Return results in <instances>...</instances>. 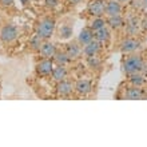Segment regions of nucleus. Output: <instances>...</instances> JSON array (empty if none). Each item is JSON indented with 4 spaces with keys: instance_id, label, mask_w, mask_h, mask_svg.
Returning a JSON list of instances; mask_svg holds the SVG:
<instances>
[{
    "instance_id": "obj_1",
    "label": "nucleus",
    "mask_w": 147,
    "mask_h": 147,
    "mask_svg": "<svg viewBox=\"0 0 147 147\" xmlns=\"http://www.w3.org/2000/svg\"><path fill=\"white\" fill-rule=\"evenodd\" d=\"M143 60L140 56L138 55H134V56H130L128 59H126V62L123 63V71L128 75H132V74L140 72L143 70Z\"/></svg>"
},
{
    "instance_id": "obj_2",
    "label": "nucleus",
    "mask_w": 147,
    "mask_h": 147,
    "mask_svg": "<svg viewBox=\"0 0 147 147\" xmlns=\"http://www.w3.org/2000/svg\"><path fill=\"white\" fill-rule=\"evenodd\" d=\"M55 30V20L51 19V18H46L43 19L39 24L38 28V35H40L43 39H48L52 36Z\"/></svg>"
},
{
    "instance_id": "obj_3",
    "label": "nucleus",
    "mask_w": 147,
    "mask_h": 147,
    "mask_svg": "<svg viewBox=\"0 0 147 147\" xmlns=\"http://www.w3.org/2000/svg\"><path fill=\"white\" fill-rule=\"evenodd\" d=\"M16 36H18V31H16V28L11 24H7V26H4L1 30H0V39H1V42L4 43H9L12 40H15Z\"/></svg>"
},
{
    "instance_id": "obj_4",
    "label": "nucleus",
    "mask_w": 147,
    "mask_h": 147,
    "mask_svg": "<svg viewBox=\"0 0 147 147\" xmlns=\"http://www.w3.org/2000/svg\"><path fill=\"white\" fill-rule=\"evenodd\" d=\"M139 42L135 40V39H126L123 43H122V47H120V51L123 54H128V52H134L135 50L139 48Z\"/></svg>"
},
{
    "instance_id": "obj_5",
    "label": "nucleus",
    "mask_w": 147,
    "mask_h": 147,
    "mask_svg": "<svg viewBox=\"0 0 147 147\" xmlns=\"http://www.w3.org/2000/svg\"><path fill=\"white\" fill-rule=\"evenodd\" d=\"M105 9H106V5L102 0H95V1H92V3L90 4V7H88L90 13L94 16H98V18L103 15Z\"/></svg>"
},
{
    "instance_id": "obj_6",
    "label": "nucleus",
    "mask_w": 147,
    "mask_h": 147,
    "mask_svg": "<svg viewBox=\"0 0 147 147\" xmlns=\"http://www.w3.org/2000/svg\"><path fill=\"white\" fill-rule=\"evenodd\" d=\"M54 70V63L50 59H46V60H42L36 66V71H38L40 75H48V74L52 72Z\"/></svg>"
},
{
    "instance_id": "obj_7",
    "label": "nucleus",
    "mask_w": 147,
    "mask_h": 147,
    "mask_svg": "<svg viewBox=\"0 0 147 147\" xmlns=\"http://www.w3.org/2000/svg\"><path fill=\"white\" fill-rule=\"evenodd\" d=\"M56 90H58V94L62 95V96H67L72 92V84L70 82H66V80H60L56 86Z\"/></svg>"
},
{
    "instance_id": "obj_8",
    "label": "nucleus",
    "mask_w": 147,
    "mask_h": 147,
    "mask_svg": "<svg viewBox=\"0 0 147 147\" xmlns=\"http://www.w3.org/2000/svg\"><path fill=\"white\" fill-rule=\"evenodd\" d=\"M105 11H106V13H107L109 16H115V15H119V13H120L122 7H120V4L118 3V1L111 0V1H109V3H107Z\"/></svg>"
},
{
    "instance_id": "obj_9",
    "label": "nucleus",
    "mask_w": 147,
    "mask_h": 147,
    "mask_svg": "<svg viewBox=\"0 0 147 147\" xmlns=\"http://www.w3.org/2000/svg\"><path fill=\"white\" fill-rule=\"evenodd\" d=\"M92 39H94L92 31H91L90 28H83V30L80 31V34H79L78 40H79V43H80L82 46H86V44H88Z\"/></svg>"
},
{
    "instance_id": "obj_10",
    "label": "nucleus",
    "mask_w": 147,
    "mask_h": 147,
    "mask_svg": "<svg viewBox=\"0 0 147 147\" xmlns=\"http://www.w3.org/2000/svg\"><path fill=\"white\" fill-rule=\"evenodd\" d=\"M40 52H42V55L46 56V58H52V56H55V54H56V48H55V46L52 43L47 42V43H43L42 44Z\"/></svg>"
},
{
    "instance_id": "obj_11",
    "label": "nucleus",
    "mask_w": 147,
    "mask_h": 147,
    "mask_svg": "<svg viewBox=\"0 0 147 147\" xmlns=\"http://www.w3.org/2000/svg\"><path fill=\"white\" fill-rule=\"evenodd\" d=\"M98 51H99V42H98V40H91L88 44H86L83 52H84V55H87L90 58V56L96 55Z\"/></svg>"
},
{
    "instance_id": "obj_12",
    "label": "nucleus",
    "mask_w": 147,
    "mask_h": 147,
    "mask_svg": "<svg viewBox=\"0 0 147 147\" xmlns=\"http://www.w3.org/2000/svg\"><path fill=\"white\" fill-rule=\"evenodd\" d=\"M75 88H76V91L79 94L86 95V94H88L90 91H91V83H90L88 80H86V79H83V80H78Z\"/></svg>"
},
{
    "instance_id": "obj_13",
    "label": "nucleus",
    "mask_w": 147,
    "mask_h": 147,
    "mask_svg": "<svg viewBox=\"0 0 147 147\" xmlns=\"http://www.w3.org/2000/svg\"><path fill=\"white\" fill-rule=\"evenodd\" d=\"M67 76V71L64 68V66H60L59 64L58 67H55L52 70V78H54L56 82H60V80H64Z\"/></svg>"
},
{
    "instance_id": "obj_14",
    "label": "nucleus",
    "mask_w": 147,
    "mask_h": 147,
    "mask_svg": "<svg viewBox=\"0 0 147 147\" xmlns=\"http://www.w3.org/2000/svg\"><path fill=\"white\" fill-rule=\"evenodd\" d=\"M94 38H95V40H98V42H106V40H109V38H110V32L106 27H102L94 32Z\"/></svg>"
},
{
    "instance_id": "obj_15",
    "label": "nucleus",
    "mask_w": 147,
    "mask_h": 147,
    "mask_svg": "<svg viewBox=\"0 0 147 147\" xmlns=\"http://www.w3.org/2000/svg\"><path fill=\"white\" fill-rule=\"evenodd\" d=\"M126 98L127 99H131V100H135V99H140L142 98V91H140L139 87H132V88L127 90L126 92Z\"/></svg>"
},
{
    "instance_id": "obj_16",
    "label": "nucleus",
    "mask_w": 147,
    "mask_h": 147,
    "mask_svg": "<svg viewBox=\"0 0 147 147\" xmlns=\"http://www.w3.org/2000/svg\"><path fill=\"white\" fill-rule=\"evenodd\" d=\"M80 55V48L78 44H70L67 48V56L70 59H76Z\"/></svg>"
},
{
    "instance_id": "obj_17",
    "label": "nucleus",
    "mask_w": 147,
    "mask_h": 147,
    "mask_svg": "<svg viewBox=\"0 0 147 147\" xmlns=\"http://www.w3.org/2000/svg\"><path fill=\"white\" fill-rule=\"evenodd\" d=\"M107 23H109L110 27H112V28H119L123 26V19H122L119 15L110 16L109 20H107Z\"/></svg>"
},
{
    "instance_id": "obj_18",
    "label": "nucleus",
    "mask_w": 147,
    "mask_h": 147,
    "mask_svg": "<svg viewBox=\"0 0 147 147\" xmlns=\"http://www.w3.org/2000/svg\"><path fill=\"white\" fill-rule=\"evenodd\" d=\"M71 35H72V28L68 27V26H63L60 28V31H59L60 39H68V38H71Z\"/></svg>"
},
{
    "instance_id": "obj_19",
    "label": "nucleus",
    "mask_w": 147,
    "mask_h": 147,
    "mask_svg": "<svg viewBox=\"0 0 147 147\" xmlns=\"http://www.w3.org/2000/svg\"><path fill=\"white\" fill-rule=\"evenodd\" d=\"M130 80H131V83L134 86H136V87H140V86L144 83V79L140 76L138 72H136V74H132V75H131V79H130Z\"/></svg>"
},
{
    "instance_id": "obj_20",
    "label": "nucleus",
    "mask_w": 147,
    "mask_h": 147,
    "mask_svg": "<svg viewBox=\"0 0 147 147\" xmlns=\"http://www.w3.org/2000/svg\"><path fill=\"white\" fill-rule=\"evenodd\" d=\"M42 39L43 38L40 35H38V34H36V35L31 39V47L34 48V50H40V47H42V44H43Z\"/></svg>"
},
{
    "instance_id": "obj_21",
    "label": "nucleus",
    "mask_w": 147,
    "mask_h": 147,
    "mask_svg": "<svg viewBox=\"0 0 147 147\" xmlns=\"http://www.w3.org/2000/svg\"><path fill=\"white\" fill-rule=\"evenodd\" d=\"M136 30H138V19L131 18L130 22H128V24H127V31L130 32V34H135Z\"/></svg>"
},
{
    "instance_id": "obj_22",
    "label": "nucleus",
    "mask_w": 147,
    "mask_h": 147,
    "mask_svg": "<svg viewBox=\"0 0 147 147\" xmlns=\"http://www.w3.org/2000/svg\"><path fill=\"white\" fill-rule=\"evenodd\" d=\"M55 60H56L60 66H64V64L70 60V58L67 56V54H55Z\"/></svg>"
},
{
    "instance_id": "obj_23",
    "label": "nucleus",
    "mask_w": 147,
    "mask_h": 147,
    "mask_svg": "<svg viewBox=\"0 0 147 147\" xmlns=\"http://www.w3.org/2000/svg\"><path fill=\"white\" fill-rule=\"evenodd\" d=\"M87 63H88V66L91 67V68H98V67H100V60H99L95 55H94V56H90Z\"/></svg>"
},
{
    "instance_id": "obj_24",
    "label": "nucleus",
    "mask_w": 147,
    "mask_h": 147,
    "mask_svg": "<svg viewBox=\"0 0 147 147\" xmlns=\"http://www.w3.org/2000/svg\"><path fill=\"white\" fill-rule=\"evenodd\" d=\"M105 27V20L100 19V18H98V19H95L92 22V24H91V28H92L94 31H96V30H99V28Z\"/></svg>"
},
{
    "instance_id": "obj_25",
    "label": "nucleus",
    "mask_w": 147,
    "mask_h": 147,
    "mask_svg": "<svg viewBox=\"0 0 147 147\" xmlns=\"http://www.w3.org/2000/svg\"><path fill=\"white\" fill-rule=\"evenodd\" d=\"M59 0H46V5L50 8H55L56 5H58Z\"/></svg>"
},
{
    "instance_id": "obj_26",
    "label": "nucleus",
    "mask_w": 147,
    "mask_h": 147,
    "mask_svg": "<svg viewBox=\"0 0 147 147\" xmlns=\"http://www.w3.org/2000/svg\"><path fill=\"white\" fill-rule=\"evenodd\" d=\"M0 3L4 7H11L12 4H13V0H0Z\"/></svg>"
},
{
    "instance_id": "obj_27",
    "label": "nucleus",
    "mask_w": 147,
    "mask_h": 147,
    "mask_svg": "<svg viewBox=\"0 0 147 147\" xmlns=\"http://www.w3.org/2000/svg\"><path fill=\"white\" fill-rule=\"evenodd\" d=\"M70 3H72V4H78V3H80V0H68Z\"/></svg>"
},
{
    "instance_id": "obj_28",
    "label": "nucleus",
    "mask_w": 147,
    "mask_h": 147,
    "mask_svg": "<svg viewBox=\"0 0 147 147\" xmlns=\"http://www.w3.org/2000/svg\"><path fill=\"white\" fill-rule=\"evenodd\" d=\"M20 3H22V4H26V3H27V0H20Z\"/></svg>"
},
{
    "instance_id": "obj_29",
    "label": "nucleus",
    "mask_w": 147,
    "mask_h": 147,
    "mask_svg": "<svg viewBox=\"0 0 147 147\" xmlns=\"http://www.w3.org/2000/svg\"><path fill=\"white\" fill-rule=\"evenodd\" d=\"M143 4H144V5H146V7H147V0H143Z\"/></svg>"
},
{
    "instance_id": "obj_30",
    "label": "nucleus",
    "mask_w": 147,
    "mask_h": 147,
    "mask_svg": "<svg viewBox=\"0 0 147 147\" xmlns=\"http://www.w3.org/2000/svg\"><path fill=\"white\" fill-rule=\"evenodd\" d=\"M118 1H122V3H124V1H128V0H118Z\"/></svg>"
},
{
    "instance_id": "obj_31",
    "label": "nucleus",
    "mask_w": 147,
    "mask_h": 147,
    "mask_svg": "<svg viewBox=\"0 0 147 147\" xmlns=\"http://www.w3.org/2000/svg\"><path fill=\"white\" fill-rule=\"evenodd\" d=\"M144 28H147V20L144 22Z\"/></svg>"
}]
</instances>
